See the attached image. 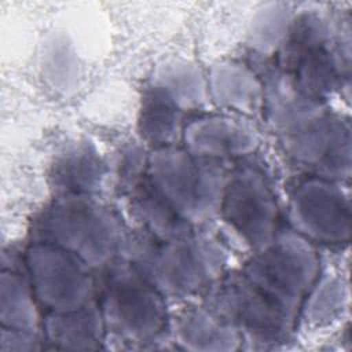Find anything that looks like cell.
Listing matches in <instances>:
<instances>
[{"label": "cell", "instance_id": "1", "mask_svg": "<svg viewBox=\"0 0 352 352\" xmlns=\"http://www.w3.org/2000/svg\"><path fill=\"white\" fill-rule=\"evenodd\" d=\"M264 107L283 150L300 165L324 179L351 173V133L322 100L300 91L282 72L264 88Z\"/></svg>", "mask_w": 352, "mask_h": 352}, {"label": "cell", "instance_id": "2", "mask_svg": "<svg viewBox=\"0 0 352 352\" xmlns=\"http://www.w3.org/2000/svg\"><path fill=\"white\" fill-rule=\"evenodd\" d=\"M33 242L66 249L91 268L107 267L125 243L118 217L91 194H63L36 219Z\"/></svg>", "mask_w": 352, "mask_h": 352}, {"label": "cell", "instance_id": "3", "mask_svg": "<svg viewBox=\"0 0 352 352\" xmlns=\"http://www.w3.org/2000/svg\"><path fill=\"white\" fill-rule=\"evenodd\" d=\"M131 261L164 296L186 297L210 287L227 264L226 249L206 235L157 239L151 235L131 245Z\"/></svg>", "mask_w": 352, "mask_h": 352}, {"label": "cell", "instance_id": "4", "mask_svg": "<svg viewBox=\"0 0 352 352\" xmlns=\"http://www.w3.org/2000/svg\"><path fill=\"white\" fill-rule=\"evenodd\" d=\"M146 176L175 213L190 226L205 223L220 213L228 176L216 160L162 146L148 154Z\"/></svg>", "mask_w": 352, "mask_h": 352}, {"label": "cell", "instance_id": "5", "mask_svg": "<svg viewBox=\"0 0 352 352\" xmlns=\"http://www.w3.org/2000/svg\"><path fill=\"white\" fill-rule=\"evenodd\" d=\"M99 307L106 331L117 341L132 346L157 341L168 327L164 294L132 261L116 258L107 265Z\"/></svg>", "mask_w": 352, "mask_h": 352}, {"label": "cell", "instance_id": "6", "mask_svg": "<svg viewBox=\"0 0 352 352\" xmlns=\"http://www.w3.org/2000/svg\"><path fill=\"white\" fill-rule=\"evenodd\" d=\"M243 278L296 320L319 278V258L308 239L294 231L276 234L245 264Z\"/></svg>", "mask_w": 352, "mask_h": 352}, {"label": "cell", "instance_id": "7", "mask_svg": "<svg viewBox=\"0 0 352 352\" xmlns=\"http://www.w3.org/2000/svg\"><path fill=\"white\" fill-rule=\"evenodd\" d=\"M282 73L304 94L322 100L341 78L327 23L314 12L293 18L280 44Z\"/></svg>", "mask_w": 352, "mask_h": 352}, {"label": "cell", "instance_id": "8", "mask_svg": "<svg viewBox=\"0 0 352 352\" xmlns=\"http://www.w3.org/2000/svg\"><path fill=\"white\" fill-rule=\"evenodd\" d=\"M212 286L208 309L231 324L242 341L254 349H268L287 340L294 319L272 304L242 274L230 275Z\"/></svg>", "mask_w": 352, "mask_h": 352}, {"label": "cell", "instance_id": "9", "mask_svg": "<svg viewBox=\"0 0 352 352\" xmlns=\"http://www.w3.org/2000/svg\"><path fill=\"white\" fill-rule=\"evenodd\" d=\"M25 264L37 302L55 314L78 309L92 301L95 282L91 267L56 245L33 242Z\"/></svg>", "mask_w": 352, "mask_h": 352}, {"label": "cell", "instance_id": "10", "mask_svg": "<svg viewBox=\"0 0 352 352\" xmlns=\"http://www.w3.org/2000/svg\"><path fill=\"white\" fill-rule=\"evenodd\" d=\"M220 213L250 248L260 250L276 236L278 206L265 176L242 166L227 177Z\"/></svg>", "mask_w": 352, "mask_h": 352}, {"label": "cell", "instance_id": "11", "mask_svg": "<svg viewBox=\"0 0 352 352\" xmlns=\"http://www.w3.org/2000/svg\"><path fill=\"white\" fill-rule=\"evenodd\" d=\"M289 221L308 241L345 243L351 236L349 198L330 179H307L290 195Z\"/></svg>", "mask_w": 352, "mask_h": 352}, {"label": "cell", "instance_id": "12", "mask_svg": "<svg viewBox=\"0 0 352 352\" xmlns=\"http://www.w3.org/2000/svg\"><path fill=\"white\" fill-rule=\"evenodd\" d=\"M182 133L187 151L210 160L246 155L258 146L253 126L224 116L197 118Z\"/></svg>", "mask_w": 352, "mask_h": 352}, {"label": "cell", "instance_id": "13", "mask_svg": "<svg viewBox=\"0 0 352 352\" xmlns=\"http://www.w3.org/2000/svg\"><path fill=\"white\" fill-rule=\"evenodd\" d=\"M43 327L47 341L56 349H99L107 336L100 307L94 300L74 311L51 312Z\"/></svg>", "mask_w": 352, "mask_h": 352}, {"label": "cell", "instance_id": "14", "mask_svg": "<svg viewBox=\"0 0 352 352\" xmlns=\"http://www.w3.org/2000/svg\"><path fill=\"white\" fill-rule=\"evenodd\" d=\"M180 348L187 351L228 352L241 346V334L208 308L183 311L173 324Z\"/></svg>", "mask_w": 352, "mask_h": 352}, {"label": "cell", "instance_id": "15", "mask_svg": "<svg viewBox=\"0 0 352 352\" xmlns=\"http://www.w3.org/2000/svg\"><path fill=\"white\" fill-rule=\"evenodd\" d=\"M208 89L213 100L227 109L253 114L264 104V85L243 65L221 62L212 67Z\"/></svg>", "mask_w": 352, "mask_h": 352}, {"label": "cell", "instance_id": "16", "mask_svg": "<svg viewBox=\"0 0 352 352\" xmlns=\"http://www.w3.org/2000/svg\"><path fill=\"white\" fill-rule=\"evenodd\" d=\"M104 165L88 143L67 146L55 160L51 177L63 194H91L102 182Z\"/></svg>", "mask_w": 352, "mask_h": 352}, {"label": "cell", "instance_id": "17", "mask_svg": "<svg viewBox=\"0 0 352 352\" xmlns=\"http://www.w3.org/2000/svg\"><path fill=\"white\" fill-rule=\"evenodd\" d=\"M131 208L143 227L157 239H176L191 235L192 226L180 219L148 182L146 173L129 187Z\"/></svg>", "mask_w": 352, "mask_h": 352}, {"label": "cell", "instance_id": "18", "mask_svg": "<svg viewBox=\"0 0 352 352\" xmlns=\"http://www.w3.org/2000/svg\"><path fill=\"white\" fill-rule=\"evenodd\" d=\"M30 280L12 270H3L0 276L1 327L37 333L40 315Z\"/></svg>", "mask_w": 352, "mask_h": 352}, {"label": "cell", "instance_id": "19", "mask_svg": "<svg viewBox=\"0 0 352 352\" xmlns=\"http://www.w3.org/2000/svg\"><path fill=\"white\" fill-rule=\"evenodd\" d=\"M183 110L157 85L151 84L140 110L139 129L142 136L154 144H168L180 132Z\"/></svg>", "mask_w": 352, "mask_h": 352}, {"label": "cell", "instance_id": "20", "mask_svg": "<svg viewBox=\"0 0 352 352\" xmlns=\"http://www.w3.org/2000/svg\"><path fill=\"white\" fill-rule=\"evenodd\" d=\"M183 111L202 106L208 100V81L192 65L176 63L162 69L153 80Z\"/></svg>", "mask_w": 352, "mask_h": 352}, {"label": "cell", "instance_id": "21", "mask_svg": "<svg viewBox=\"0 0 352 352\" xmlns=\"http://www.w3.org/2000/svg\"><path fill=\"white\" fill-rule=\"evenodd\" d=\"M346 300L348 293L342 279L329 275L315 282L300 311L309 324L322 326L330 323L342 312Z\"/></svg>", "mask_w": 352, "mask_h": 352}, {"label": "cell", "instance_id": "22", "mask_svg": "<svg viewBox=\"0 0 352 352\" xmlns=\"http://www.w3.org/2000/svg\"><path fill=\"white\" fill-rule=\"evenodd\" d=\"M292 19V12L286 4H267L252 21L249 30L250 45L263 54L272 52L280 47Z\"/></svg>", "mask_w": 352, "mask_h": 352}, {"label": "cell", "instance_id": "23", "mask_svg": "<svg viewBox=\"0 0 352 352\" xmlns=\"http://www.w3.org/2000/svg\"><path fill=\"white\" fill-rule=\"evenodd\" d=\"M45 69L56 88L67 89L77 78V62L66 41H54L47 52Z\"/></svg>", "mask_w": 352, "mask_h": 352}, {"label": "cell", "instance_id": "24", "mask_svg": "<svg viewBox=\"0 0 352 352\" xmlns=\"http://www.w3.org/2000/svg\"><path fill=\"white\" fill-rule=\"evenodd\" d=\"M37 333L12 330L1 327L0 336V349L1 351H33L38 348Z\"/></svg>", "mask_w": 352, "mask_h": 352}]
</instances>
